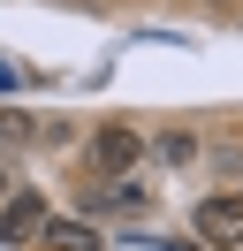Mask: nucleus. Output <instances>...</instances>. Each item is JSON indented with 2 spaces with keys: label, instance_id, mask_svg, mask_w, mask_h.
I'll use <instances>...</instances> for the list:
<instances>
[{
  "label": "nucleus",
  "instance_id": "1",
  "mask_svg": "<svg viewBox=\"0 0 243 251\" xmlns=\"http://www.w3.org/2000/svg\"><path fill=\"white\" fill-rule=\"evenodd\" d=\"M190 228L205 236L213 251H243V190H220V198H205L190 213Z\"/></svg>",
  "mask_w": 243,
  "mask_h": 251
},
{
  "label": "nucleus",
  "instance_id": "2",
  "mask_svg": "<svg viewBox=\"0 0 243 251\" xmlns=\"http://www.w3.org/2000/svg\"><path fill=\"white\" fill-rule=\"evenodd\" d=\"M137 160H145V137H137L129 122H106L99 137H91V168L99 175H129Z\"/></svg>",
  "mask_w": 243,
  "mask_h": 251
},
{
  "label": "nucleus",
  "instance_id": "3",
  "mask_svg": "<svg viewBox=\"0 0 243 251\" xmlns=\"http://www.w3.org/2000/svg\"><path fill=\"white\" fill-rule=\"evenodd\" d=\"M38 228H46V198L38 190H8L0 198V244H30Z\"/></svg>",
  "mask_w": 243,
  "mask_h": 251
},
{
  "label": "nucleus",
  "instance_id": "4",
  "mask_svg": "<svg viewBox=\"0 0 243 251\" xmlns=\"http://www.w3.org/2000/svg\"><path fill=\"white\" fill-rule=\"evenodd\" d=\"M46 228H53V221H46ZM38 251H99V236H91V228H76V221H61V228L46 236Z\"/></svg>",
  "mask_w": 243,
  "mask_h": 251
},
{
  "label": "nucleus",
  "instance_id": "5",
  "mask_svg": "<svg viewBox=\"0 0 243 251\" xmlns=\"http://www.w3.org/2000/svg\"><path fill=\"white\" fill-rule=\"evenodd\" d=\"M160 160H167V168H190V160H197V137H190V129H167V137H160Z\"/></svg>",
  "mask_w": 243,
  "mask_h": 251
},
{
  "label": "nucleus",
  "instance_id": "6",
  "mask_svg": "<svg viewBox=\"0 0 243 251\" xmlns=\"http://www.w3.org/2000/svg\"><path fill=\"white\" fill-rule=\"evenodd\" d=\"M0 198H8V168H0Z\"/></svg>",
  "mask_w": 243,
  "mask_h": 251
}]
</instances>
